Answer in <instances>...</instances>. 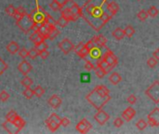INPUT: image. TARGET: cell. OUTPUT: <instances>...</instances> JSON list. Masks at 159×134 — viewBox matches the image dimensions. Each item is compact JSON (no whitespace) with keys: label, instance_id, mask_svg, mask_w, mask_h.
<instances>
[{"label":"cell","instance_id":"obj_1","mask_svg":"<svg viewBox=\"0 0 159 134\" xmlns=\"http://www.w3.org/2000/svg\"><path fill=\"white\" fill-rule=\"evenodd\" d=\"M106 4L107 0H87L81 7V18L96 32H99L113 18L108 10L103 9Z\"/></svg>","mask_w":159,"mask_h":134},{"label":"cell","instance_id":"obj_2","mask_svg":"<svg viewBox=\"0 0 159 134\" xmlns=\"http://www.w3.org/2000/svg\"><path fill=\"white\" fill-rule=\"evenodd\" d=\"M86 100L95 109L101 110L111 100L110 90L104 85H98L87 94Z\"/></svg>","mask_w":159,"mask_h":134},{"label":"cell","instance_id":"obj_3","mask_svg":"<svg viewBox=\"0 0 159 134\" xmlns=\"http://www.w3.org/2000/svg\"><path fill=\"white\" fill-rule=\"evenodd\" d=\"M34 20L31 14H24L21 18H20L18 21H16L17 26L23 32V33H29L34 29Z\"/></svg>","mask_w":159,"mask_h":134},{"label":"cell","instance_id":"obj_4","mask_svg":"<svg viewBox=\"0 0 159 134\" xmlns=\"http://www.w3.org/2000/svg\"><path fill=\"white\" fill-rule=\"evenodd\" d=\"M35 8L31 12V15L33 17V20L34 22H46L47 20H48V13H47L44 8L39 6L38 4V0H35Z\"/></svg>","mask_w":159,"mask_h":134},{"label":"cell","instance_id":"obj_5","mask_svg":"<svg viewBox=\"0 0 159 134\" xmlns=\"http://www.w3.org/2000/svg\"><path fill=\"white\" fill-rule=\"evenodd\" d=\"M61 118L55 113H52L45 121L46 126L51 132H55L61 127Z\"/></svg>","mask_w":159,"mask_h":134},{"label":"cell","instance_id":"obj_6","mask_svg":"<svg viewBox=\"0 0 159 134\" xmlns=\"http://www.w3.org/2000/svg\"><path fill=\"white\" fill-rule=\"evenodd\" d=\"M146 96H148L155 104H159V81L156 80L145 90Z\"/></svg>","mask_w":159,"mask_h":134},{"label":"cell","instance_id":"obj_7","mask_svg":"<svg viewBox=\"0 0 159 134\" xmlns=\"http://www.w3.org/2000/svg\"><path fill=\"white\" fill-rule=\"evenodd\" d=\"M58 47L59 49L62 51L63 54L67 55L69 54L71 51L74 50L75 49V45L73 44V42L69 39V38H64L62 39L59 44H58Z\"/></svg>","mask_w":159,"mask_h":134},{"label":"cell","instance_id":"obj_8","mask_svg":"<svg viewBox=\"0 0 159 134\" xmlns=\"http://www.w3.org/2000/svg\"><path fill=\"white\" fill-rule=\"evenodd\" d=\"M92 128L91 123L87 119V118H83L82 120H80L77 125L75 126V130L79 132V133H88Z\"/></svg>","mask_w":159,"mask_h":134},{"label":"cell","instance_id":"obj_9","mask_svg":"<svg viewBox=\"0 0 159 134\" xmlns=\"http://www.w3.org/2000/svg\"><path fill=\"white\" fill-rule=\"evenodd\" d=\"M148 124L152 128H156L159 126V108H155L148 116Z\"/></svg>","mask_w":159,"mask_h":134},{"label":"cell","instance_id":"obj_10","mask_svg":"<svg viewBox=\"0 0 159 134\" xmlns=\"http://www.w3.org/2000/svg\"><path fill=\"white\" fill-rule=\"evenodd\" d=\"M102 58L113 67V68H115L117 64H118V59H117V57L113 53V51L112 50H110L108 48L106 49V51H105V53L103 54V56H102Z\"/></svg>","mask_w":159,"mask_h":134},{"label":"cell","instance_id":"obj_11","mask_svg":"<svg viewBox=\"0 0 159 134\" xmlns=\"http://www.w3.org/2000/svg\"><path fill=\"white\" fill-rule=\"evenodd\" d=\"M109 119H110V116L102 109L98 110V112L94 115V120H96V122L102 126H103L106 122H108Z\"/></svg>","mask_w":159,"mask_h":134},{"label":"cell","instance_id":"obj_12","mask_svg":"<svg viewBox=\"0 0 159 134\" xmlns=\"http://www.w3.org/2000/svg\"><path fill=\"white\" fill-rule=\"evenodd\" d=\"M69 8L73 18H74V21H77L78 18L81 17V7H79L75 2H74L73 0L71 1V6H68V4L65 6Z\"/></svg>","mask_w":159,"mask_h":134},{"label":"cell","instance_id":"obj_13","mask_svg":"<svg viewBox=\"0 0 159 134\" xmlns=\"http://www.w3.org/2000/svg\"><path fill=\"white\" fill-rule=\"evenodd\" d=\"M2 127L4 128V130H5L7 132L11 134L19 133V132L21 131L20 128H18V127L13 123V121H9V120H7V119H6V121L2 124Z\"/></svg>","mask_w":159,"mask_h":134},{"label":"cell","instance_id":"obj_14","mask_svg":"<svg viewBox=\"0 0 159 134\" xmlns=\"http://www.w3.org/2000/svg\"><path fill=\"white\" fill-rule=\"evenodd\" d=\"M18 69H19V71L21 73V75H23V76H27V75L33 70V66L31 65L30 62H28L27 61L23 60V61H21V62L19 63Z\"/></svg>","mask_w":159,"mask_h":134},{"label":"cell","instance_id":"obj_15","mask_svg":"<svg viewBox=\"0 0 159 134\" xmlns=\"http://www.w3.org/2000/svg\"><path fill=\"white\" fill-rule=\"evenodd\" d=\"M48 105H49L51 108H53V109H58V108L61 105L62 100H61V98L59 95L53 94V95H51V97L48 100Z\"/></svg>","mask_w":159,"mask_h":134},{"label":"cell","instance_id":"obj_16","mask_svg":"<svg viewBox=\"0 0 159 134\" xmlns=\"http://www.w3.org/2000/svg\"><path fill=\"white\" fill-rule=\"evenodd\" d=\"M135 115H136V111H135L131 106H129L128 108H126V109L122 112L121 118H122L125 121L129 122V121H131V120L133 119V118L135 117Z\"/></svg>","mask_w":159,"mask_h":134},{"label":"cell","instance_id":"obj_17","mask_svg":"<svg viewBox=\"0 0 159 134\" xmlns=\"http://www.w3.org/2000/svg\"><path fill=\"white\" fill-rule=\"evenodd\" d=\"M96 66H98V67H100V68H102L104 72H105V74L107 75L108 73H110L112 70H113V67L102 57V58H100V59H98V61H97V63H96Z\"/></svg>","mask_w":159,"mask_h":134},{"label":"cell","instance_id":"obj_18","mask_svg":"<svg viewBox=\"0 0 159 134\" xmlns=\"http://www.w3.org/2000/svg\"><path fill=\"white\" fill-rule=\"evenodd\" d=\"M30 40L34 44V46L44 42L46 39L43 37V35L38 31H34V33L30 35Z\"/></svg>","mask_w":159,"mask_h":134},{"label":"cell","instance_id":"obj_19","mask_svg":"<svg viewBox=\"0 0 159 134\" xmlns=\"http://www.w3.org/2000/svg\"><path fill=\"white\" fill-rule=\"evenodd\" d=\"M93 41L96 43V45L100 48H106V44H107V38L105 36H103L102 35H94L92 37Z\"/></svg>","mask_w":159,"mask_h":134},{"label":"cell","instance_id":"obj_20","mask_svg":"<svg viewBox=\"0 0 159 134\" xmlns=\"http://www.w3.org/2000/svg\"><path fill=\"white\" fill-rule=\"evenodd\" d=\"M106 8L107 10L113 15V17L119 11V5L116 1H111L110 3L106 4Z\"/></svg>","mask_w":159,"mask_h":134},{"label":"cell","instance_id":"obj_21","mask_svg":"<svg viewBox=\"0 0 159 134\" xmlns=\"http://www.w3.org/2000/svg\"><path fill=\"white\" fill-rule=\"evenodd\" d=\"M6 49H7V50L10 54L14 55V54H16V53L19 52V50H20V46H19V44H18L17 42L11 41V42H9V43L6 46Z\"/></svg>","mask_w":159,"mask_h":134},{"label":"cell","instance_id":"obj_22","mask_svg":"<svg viewBox=\"0 0 159 134\" xmlns=\"http://www.w3.org/2000/svg\"><path fill=\"white\" fill-rule=\"evenodd\" d=\"M112 35L113 37L116 39V40H122L126 35H125V32H124V29L120 28V27H117L116 28L113 32H112Z\"/></svg>","mask_w":159,"mask_h":134},{"label":"cell","instance_id":"obj_23","mask_svg":"<svg viewBox=\"0 0 159 134\" xmlns=\"http://www.w3.org/2000/svg\"><path fill=\"white\" fill-rule=\"evenodd\" d=\"M109 81L113 85H117V84H119L122 81V76H120L119 73H116V72L112 73L111 76H109Z\"/></svg>","mask_w":159,"mask_h":134},{"label":"cell","instance_id":"obj_24","mask_svg":"<svg viewBox=\"0 0 159 134\" xmlns=\"http://www.w3.org/2000/svg\"><path fill=\"white\" fill-rule=\"evenodd\" d=\"M89 55L92 59H95V60L102 58V50H101L100 47H95L94 49H92L89 51Z\"/></svg>","mask_w":159,"mask_h":134},{"label":"cell","instance_id":"obj_25","mask_svg":"<svg viewBox=\"0 0 159 134\" xmlns=\"http://www.w3.org/2000/svg\"><path fill=\"white\" fill-rule=\"evenodd\" d=\"M76 55L79 57V58H81V59H86V57L88 56V55H89V49H88V47L86 46V44L83 46V48L76 53Z\"/></svg>","mask_w":159,"mask_h":134},{"label":"cell","instance_id":"obj_26","mask_svg":"<svg viewBox=\"0 0 159 134\" xmlns=\"http://www.w3.org/2000/svg\"><path fill=\"white\" fill-rule=\"evenodd\" d=\"M13 123H14L18 128H20V130H22V129L24 128V126L26 125L25 120H24L21 117H20V116H18V117L13 120Z\"/></svg>","mask_w":159,"mask_h":134},{"label":"cell","instance_id":"obj_27","mask_svg":"<svg viewBox=\"0 0 159 134\" xmlns=\"http://www.w3.org/2000/svg\"><path fill=\"white\" fill-rule=\"evenodd\" d=\"M147 126H148V123H147L144 119H143V118L139 119L138 122L136 123V127H137V129H138L140 132L144 131V130L147 128Z\"/></svg>","mask_w":159,"mask_h":134},{"label":"cell","instance_id":"obj_28","mask_svg":"<svg viewBox=\"0 0 159 134\" xmlns=\"http://www.w3.org/2000/svg\"><path fill=\"white\" fill-rule=\"evenodd\" d=\"M124 32H125V35L128 36V37H132L134 35H135V29L133 28L132 25H128L126 26V28L124 29Z\"/></svg>","mask_w":159,"mask_h":134},{"label":"cell","instance_id":"obj_29","mask_svg":"<svg viewBox=\"0 0 159 134\" xmlns=\"http://www.w3.org/2000/svg\"><path fill=\"white\" fill-rule=\"evenodd\" d=\"M20 83H21V85H22L24 88H31L32 85L34 84V81H33L32 78H30L29 76H25L24 78L20 81Z\"/></svg>","mask_w":159,"mask_h":134},{"label":"cell","instance_id":"obj_30","mask_svg":"<svg viewBox=\"0 0 159 134\" xmlns=\"http://www.w3.org/2000/svg\"><path fill=\"white\" fill-rule=\"evenodd\" d=\"M22 95H23L26 99L30 100V99H32V98L34 96V90H32L31 88H25V90L22 91Z\"/></svg>","mask_w":159,"mask_h":134},{"label":"cell","instance_id":"obj_31","mask_svg":"<svg viewBox=\"0 0 159 134\" xmlns=\"http://www.w3.org/2000/svg\"><path fill=\"white\" fill-rule=\"evenodd\" d=\"M148 17H149L148 12H147L146 10H144V9H142L141 11H139V12L137 13V18H138L141 21H146Z\"/></svg>","mask_w":159,"mask_h":134},{"label":"cell","instance_id":"obj_32","mask_svg":"<svg viewBox=\"0 0 159 134\" xmlns=\"http://www.w3.org/2000/svg\"><path fill=\"white\" fill-rule=\"evenodd\" d=\"M68 23H69V21H68L63 16H61V17L56 21V25H58V26H60V27H61V28H64L65 26H67Z\"/></svg>","mask_w":159,"mask_h":134},{"label":"cell","instance_id":"obj_33","mask_svg":"<svg viewBox=\"0 0 159 134\" xmlns=\"http://www.w3.org/2000/svg\"><path fill=\"white\" fill-rule=\"evenodd\" d=\"M34 96H36L38 98H41L45 94V90L40 85H38L34 89Z\"/></svg>","mask_w":159,"mask_h":134},{"label":"cell","instance_id":"obj_34","mask_svg":"<svg viewBox=\"0 0 159 134\" xmlns=\"http://www.w3.org/2000/svg\"><path fill=\"white\" fill-rule=\"evenodd\" d=\"M147 12H148L149 17H151V18H156V17L158 15L159 10L156 6H152V7H150V8L147 10Z\"/></svg>","mask_w":159,"mask_h":134},{"label":"cell","instance_id":"obj_35","mask_svg":"<svg viewBox=\"0 0 159 134\" xmlns=\"http://www.w3.org/2000/svg\"><path fill=\"white\" fill-rule=\"evenodd\" d=\"M16 10H17V8H16L13 5H8V6H7V7H6V8H5L6 13H7V15L11 16V17H13V16L15 15Z\"/></svg>","mask_w":159,"mask_h":134},{"label":"cell","instance_id":"obj_36","mask_svg":"<svg viewBox=\"0 0 159 134\" xmlns=\"http://www.w3.org/2000/svg\"><path fill=\"white\" fill-rule=\"evenodd\" d=\"M49 7H50L53 11H61V10L62 9V7H61L59 3H57L56 1H54V0H52L51 3L49 4Z\"/></svg>","mask_w":159,"mask_h":134},{"label":"cell","instance_id":"obj_37","mask_svg":"<svg viewBox=\"0 0 159 134\" xmlns=\"http://www.w3.org/2000/svg\"><path fill=\"white\" fill-rule=\"evenodd\" d=\"M60 35V31L57 29V27L55 26V27H53L52 28V30L50 31V33H49V35H48V39L49 40H53V39H55L56 37H57V35Z\"/></svg>","mask_w":159,"mask_h":134},{"label":"cell","instance_id":"obj_38","mask_svg":"<svg viewBox=\"0 0 159 134\" xmlns=\"http://www.w3.org/2000/svg\"><path fill=\"white\" fill-rule=\"evenodd\" d=\"M39 56V51L36 49V48H33L29 50V57L32 59V60H34L36 59L37 57Z\"/></svg>","mask_w":159,"mask_h":134},{"label":"cell","instance_id":"obj_39","mask_svg":"<svg viewBox=\"0 0 159 134\" xmlns=\"http://www.w3.org/2000/svg\"><path fill=\"white\" fill-rule=\"evenodd\" d=\"M18 116H19V115H18L14 110H10V111L7 113V117H6V119H7V120H9V121H13Z\"/></svg>","mask_w":159,"mask_h":134},{"label":"cell","instance_id":"obj_40","mask_svg":"<svg viewBox=\"0 0 159 134\" xmlns=\"http://www.w3.org/2000/svg\"><path fill=\"white\" fill-rule=\"evenodd\" d=\"M157 62H158V61L156 59V58H149L148 59V61H147V65L150 67V68H152V69H154L157 65Z\"/></svg>","mask_w":159,"mask_h":134},{"label":"cell","instance_id":"obj_41","mask_svg":"<svg viewBox=\"0 0 159 134\" xmlns=\"http://www.w3.org/2000/svg\"><path fill=\"white\" fill-rule=\"evenodd\" d=\"M19 55H20V58H22V59H26L27 57H29V50H27L25 48H21V49H20V50H19Z\"/></svg>","mask_w":159,"mask_h":134},{"label":"cell","instance_id":"obj_42","mask_svg":"<svg viewBox=\"0 0 159 134\" xmlns=\"http://www.w3.org/2000/svg\"><path fill=\"white\" fill-rule=\"evenodd\" d=\"M94 71H95L96 76H97L99 78H103V77H104V76L106 75V74H105V72H104L102 68H100V67H98V66H96V67H95Z\"/></svg>","mask_w":159,"mask_h":134},{"label":"cell","instance_id":"obj_43","mask_svg":"<svg viewBox=\"0 0 159 134\" xmlns=\"http://www.w3.org/2000/svg\"><path fill=\"white\" fill-rule=\"evenodd\" d=\"M84 67H85V69L87 70V71H92V70H94L95 69V65L90 62V61H89V60H86V62H85V65H84Z\"/></svg>","mask_w":159,"mask_h":134},{"label":"cell","instance_id":"obj_44","mask_svg":"<svg viewBox=\"0 0 159 134\" xmlns=\"http://www.w3.org/2000/svg\"><path fill=\"white\" fill-rule=\"evenodd\" d=\"M9 94L6 91V90H2L1 92H0V101L2 102V103H6L8 99H9Z\"/></svg>","mask_w":159,"mask_h":134},{"label":"cell","instance_id":"obj_45","mask_svg":"<svg viewBox=\"0 0 159 134\" xmlns=\"http://www.w3.org/2000/svg\"><path fill=\"white\" fill-rule=\"evenodd\" d=\"M7 67H8V65L3 61V59L0 57V76H2L4 73H5V71L7 69Z\"/></svg>","mask_w":159,"mask_h":134},{"label":"cell","instance_id":"obj_46","mask_svg":"<svg viewBox=\"0 0 159 134\" xmlns=\"http://www.w3.org/2000/svg\"><path fill=\"white\" fill-rule=\"evenodd\" d=\"M124 119L122 118H116L115 120H114V126L116 127V128H117V129H119V128H121L122 126H123V124H124V121H123Z\"/></svg>","mask_w":159,"mask_h":134},{"label":"cell","instance_id":"obj_47","mask_svg":"<svg viewBox=\"0 0 159 134\" xmlns=\"http://www.w3.org/2000/svg\"><path fill=\"white\" fill-rule=\"evenodd\" d=\"M35 48H36V49L40 52V51H43V50L48 49V44H47V43H45V41H44V42H42V43H40V44L36 45V46H35Z\"/></svg>","mask_w":159,"mask_h":134},{"label":"cell","instance_id":"obj_48","mask_svg":"<svg viewBox=\"0 0 159 134\" xmlns=\"http://www.w3.org/2000/svg\"><path fill=\"white\" fill-rule=\"evenodd\" d=\"M128 103L129 104H136V102H137V97L134 95V94H130L129 97H128Z\"/></svg>","mask_w":159,"mask_h":134},{"label":"cell","instance_id":"obj_49","mask_svg":"<svg viewBox=\"0 0 159 134\" xmlns=\"http://www.w3.org/2000/svg\"><path fill=\"white\" fill-rule=\"evenodd\" d=\"M86 46L88 47V49H89V51H90V50H91L92 49H94L95 47H98V46L96 45V43H95V42L93 41V39H92V38H91V39L89 40V41H88V42L86 43Z\"/></svg>","mask_w":159,"mask_h":134},{"label":"cell","instance_id":"obj_50","mask_svg":"<svg viewBox=\"0 0 159 134\" xmlns=\"http://www.w3.org/2000/svg\"><path fill=\"white\" fill-rule=\"evenodd\" d=\"M48 56H49V52H48V49H46V50H43V51H40V52H39V57H40L42 60H46Z\"/></svg>","mask_w":159,"mask_h":134},{"label":"cell","instance_id":"obj_51","mask_svg":"<svg viewBox=\"0 0 159 134\" xmlns=\"http://www.w3.org/2000/svg\"><path fill=\"white\" fill-rule=\"evenodd\" d=\"M70 125V119L67 118H62L61 120V126L62 127H67Z\"/></svg>","mask_w":159,"mask_h":134},{"label":"cell","instance_id":"obj_52","mask_svg":"<svg viewBox=\"0 0 159 134\" xmlns=\"http://www.w3.org/2000/svg\"><path fill=\"white\" fill-rule=\"evenodd\" d=\"M85 45V43L84 42H80L79 44H77L76 46H75V49H74V51L75 52V53H77L82 48H83V46Z\"/></svg>","mask_w":159,"mask_h":134},{"label":"cell","instance_id":"obj_53","mask_svg":"<svg viewBox=\"0 0 159 134\" xmlns=\"http://www.w3.org/2000/svg\"><path fill=\"white\" fill-rule=\"evenodd\" d=\"M16 12H17L18 14H20V16H23L24 14H26V13H27V12L25 11L24 7H19L17 8V10H16Z\"/></svg>","mask_w":159,"mask_h":134},{"label":"cell","instance_id":"obj_54","mask_svg":"<svg viewBox=\"0 0 159 134\" xmlns=\"http://www.w3.org/2000/svg\"><path fill=\"white\" fill-rule=\"evenodd\" d=\"M54 1H56L57 3H59V4L63 7H65V6H66L70 1H72V0H54Z\"/></svg>","mask_w":159,"mask_h":134},{"label":"cell","instance_id":"obj_55","mask_svg":"<svg viewBox=\"0 0 159 134\" xmlns=\"http://www.w3.org/2000/svg\"><path fill=\"white\" fill-rule=\"evenodd\" d=\"M153 56H154V58H156L157 61H159V49H157L154 51Z\"/></svg>","mask_w":159,"mask_h":134},{"label":"cell","instance_id":"obj_56","mask_svg":"<svg viewBox=\"0 0 159 134\" xmlns=\"http://www.w3.org/2000/svg\"><path fill=\"white\" fill-rule=\"evenodd\" d=\"M82 77H83V80L84 81H89V78H90V76H89V74H86V75H82Z\"/></svg>","mask_w":159,"mask_h":134},{"label":"cell","instance_id":"obj_57","mask_svg":"<svg viewBox=\"0 0 159 134\" xmlns=\"http://www.w3.org/2000/svg\"><path fill=\"white\" fill-rule=\"evenodd\" d=\"M138 1H140V0H138Z\"/></svg>","mask_w":159,"mask_h":134}]
</instances>
